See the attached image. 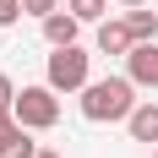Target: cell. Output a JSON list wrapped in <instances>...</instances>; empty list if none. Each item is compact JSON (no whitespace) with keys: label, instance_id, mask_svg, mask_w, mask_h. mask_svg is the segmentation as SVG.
<instances>
[{"label":"cell","instance_id":"obj_3","mask_svg":"<svg viewBox=\"0 0 158 158\" xmlns=\"http://www.w3.org/2000/svg\"><path fill=\"white\" fill-rule=\"evenodd\" d=\"M11 109H16V120H22L27 131H55V126H60V93H55L49 82H38V87H22Z\"/></svg>","mask_w":158,"mask_h":158},{"label":"cell","instance_id":"obj_9","mask_svg":"<svg viewBox=\"0 0 158 158\" xmlns=\"http://www.w3.org/2000/svg\"><path fill=\"white\" fill-rule=\"evenodd\" d=\"M38 153H44V147L33 142V131H27V126L16 131V136H11L6 147H0V158H38Z\"/></svg>","mask_w":158,"mask_h":158},{"label":"cell","instance_id":"obj_7","mask_svg":"<svg viewBox=\"0 0 158 158\" xmlns=\"http://www.w3.org/2000/svg\"><path fill=\"white\" fill-rule=\"evenodd\" d=\"M126 131H131V142L158 147V104H136V109H131V120H126Z\"/></svg>","mask_w":158,"mask_h":158},{"label":"cell","instance_id":"obj_17","mask_svg":"<svg viewBox=\"0 0 158 158\" xmlns=\"http://www.w3.org/2000/svg\"><path fill=\"white\" fill-rule=\"evenodd\" d=\"M153 158H158V147H153Z\"/></svg>","mask_w":158,"mask_h":158},{"label":"cell","instance_id":"obj_14","mask_svg":"<svg viewBox=\"0 0 158 158\" xmlns=\"http://www.w3.org/2000/svg\"><path fill=\"white\" fill-rule=\"evenodd\" d=\"M11 104H16V82L0 71V109H11Z\"/></svg>","mask_w":158,"mask_h":158},{"label":"cell","instance_id":"obj_13","mask_svg":"<svg viewBox=\"0 0 158 158\" xmlns=\"http://www.w3.org/2000/svg\"><path fill=\"white\" fill-rule=\"evenodd\" d=\"M22 11H27V16H38V22H44L49 11H60V0H22Z\"/></svg>","mask_w":158,"mask_h":158},{"label":"cell","instance_id":"obj_10","mask_svg":"<svg viewBox=\"0 0 158 158\" xmlns=\"http://www.w3.org/2000/svg\"><path fill=\"white\" fill-rule=\"evenodd\" d=\"M65 11L82 16V22H104L109 16V0H65Z\"/></svg>","mask_w":158,"mask_h":158},{"label":"cell","instance_id":"obj_4","mask_svg":"<svg viewBox=\"0 0 158 158\" xmlns=\"http://www.w3.org/2000/svg\"><path fill=\"white\" fill-rule=\"evenodd\" d=\"M77 38H82V16H71L65 6L44 16V44L49 49H65V44H77Z\"/></svg>","mask_w":158,"mask_h":158},{"label":"cell","instance_id":"obj_16","mask_svg":"<svg viewBox=\"0 0 158 158\" xmlns=\"http://www.w3.org/2000/svg\"><path fill=\"white\" fill-rule=\"evenodd\" d=\"M38 158H60V153H55V147H44V153H38Z\"/></svg>","mask_w":158,"mask_h":158},{"label":"cell","instance_id":"obj_12","mask_svg":"<svg viewBox=\"0 0 158 158\" xmlns=\"http://www.w3.org/2000/svg\"><path fill=\"white\" fill-rule=\"evenodd\" d=\"M22 16H27L22 0H0V27H11V22H22Z\"/></svg>","mask_w":158,"mask_h":158},{"label":"cell","instance_id":"obj_1","mask_svg":"<svg viewBox=\"0 0 158 158\" xmlns=\"http://www.w3.org/2000/svg\"><path fill=\"white\" fill-rule=\"evenodd\" d=\"M142 98H136V82L131 77H93L82 87V120L93 126H114V120H131Z\"/></svg>","mask_w":158,"mask_h":158},{"label":"cell","instance_id":"obj_6","mask_svg":"<svg viewBox=\"0 0 158 158\" xmlns=\"http://www.w3.org/2000/svg\"><path fill=\"white\" fill-rule=\"evenodd\" d=\"M136 49V38H131L126 16H104L98 22V55H131Z\"/></svg>","mask_w":158,"mask_h":158},{"label":"cell","instance_id":"obj_15","mask_svg":"<svg viewBox=\"0 0 158 158\" xmlns=\"http://www.w3.org/2000/svg\"><path fill=\"white\" fill-rule=\"evenodd\" d=\"M114 6H126V11H136V6H147V0H114Z\"/></svg>","mask_w":158,"mask_h":158},{"label":"cell","instance_id":"obj_11","mask_svg":"<svg viewBox=\"0 0 158 158\" xmlns=\"http://www.w3.org/2000/svg\"><path fill=\"white\" fill-rule=\"evenodd\" d=\"M16 131H22V120H16V109H0V147L11 142Z\"/></svg>","mask_w":158,"mask_h":158},{"label":"cell","instance_id":"obj_8","mask_svg":"<svg viewBox=\"0 0 158 158\" xmlns=\"http://www.w3.org/2000/svg\"><path fill=\"white\" fill-rule=\"evenodd\" d=\"M126 27L136 44H158V11H147V6H136V11H126Z\"/></svg>","mask_w":158,"mask_h":158},{"label":"cell","instance_id":"obj_5","mask_svg":"<svg viewBox=\"0 0 158 158\" xmlns=\"http://www.w3.org/2000/svg\"><path fill=\"white\" fill-rule=\"evenodd\" d=\"M126 77L136 87H158V44H136L126 55Z\"/></svg>","mask_w":158,"mask_h":158},{"label":"cell","instance_id":"obj_2","mask_svg":"<svg viewBox=\"0 0 158 158\" xmlns=\"http://www.w3.org/2000/svg\"><path fill=\"white\" fill-rule=\"evenodd\" d=\"M44 82L55 93H82L93 82V55L82 44H65V49H49V65H44Z\"/></svg>","mask_w":158,"mask_h":158}]
</instances>
